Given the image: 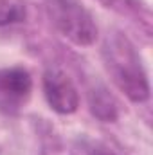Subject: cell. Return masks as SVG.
I'll return each mask as SVG.
<instances>
[{"label": "cell", "mask_w": 153, "mask_h": 155, "mask_svg": "<svg viewBox=\"0 0 153 155\" xmlns=\"http://www.w3.org/2000/svg\"><path fill=\"white\" fill-rule=\"evenodd\" d=\"M103 56L117 88L130 101L144 103L150 97V81L141 56L132 41L121 35H115L106 40Z\"/></svg>", "instance_id": "6da1fadb"}, {"label": "cell", "mask_w": 153, "mask_h": 155, "mask_svg": "<svg viewBox=\"0 0 153 155\" xmlns=\"http://www.w3.org/2000/svg\"><path fill=\"white\" fill-rule=\"evenodd\" d=\"M47 15L52 25L79 47L96 43L99 29L90 11L77 0H47Z\"/></svg>", "instance_id": "7a4b0ae2"}, {"label": "cell", "mask_w": 153, "mask_h": 155, "mask_svg": "<svg viewBox=\"0 0 153 155\" xmlns=\"http://www.w3.org/2000/svg\"><path fill=\"white\" fill-rule=\"evenodd\" d=\"M43 94L49 107L61 116H70L79 108V92L61 69L50 67L43 74Z\"/></svg>", "instance_id": "3957f363"}, {"label": "cell", "mask_w": 153, "mask_h": 155, "mask_svg": "<svg viewBox=\"0 0 153 155\" xmlns=\"http://www.w3.org/2000/svg\"><path fill=\"white\" fill-rule=\"evenodd\" d=\"M33 90V78L22 67L0 71V96L9 103H22Z\"/></svg>", "instance_id": "277c9868"}, {"label": "cell", "mask_w": 153, "mask_h": 155, "mask_svg": "<svg viewBox=\"0 0 153 155\" xmlns=\"http://www.w3.org/2000/svg\"><path fill=\"white\" fill-rule=\"evenodd\" d=\"M90 112L103 123H114L117 119V103L105 87H96L88 94Z\"/></svg>", "instance_id": "5b68a950"}, {"label": "cell", "mask_w": 153, "mask_h": 155, "mask_svg": "<svg viewBox=\"0 0 153 155\" xmlns=\"http://www.w3.org/2000/svg\"><path fill=\"white\" fill-rule=\"evenodd\" d=\"M27 18L24 0H0V27L22 24Z\"/></svg>", "instance_id": "8992f818"}, {"label": "cell", "mask_w": 153, "mask_h": 155, "mask_svg": "<svg viewBox=\"0 0 153 155\" xmlns=\"http://www.w3.org/2000/svg\"><path fill=\"white\" fill-rule=\"evenodd\" d=\"M72 155H115L110 148H106L101 143H92V141H81L77 143L72 150Z\"/></svg>", "instance_id": "52a82bcc"}]
</instances>
